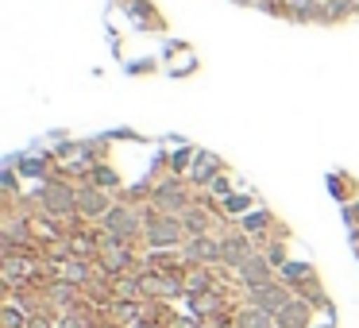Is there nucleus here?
<instances>
[{
	"label": "nucleus",
	"mask_w": 359,
	"mask_h": 328,
	"mask_svg": "<svg viewBox=\"0 0 359 328\" xmlns=\"http://www.w3.org/2000/svg\"><path fill=\"white\" fill-rule=\"evenodd\" d=\"M290 301H294V297H290V289L286 286H274V282H271V286L251 289V305H255V309H266L271 317H278Z\"/></svg>",
	"instance_id": "1"
},
{
	"label": "nucleus",
	"mask_w": 359,
	"mask_h": 328,
	"mask_svg": "<svg viewBox=\"0 0 359 328\" xmlns=\"http://www.w3.org/2000/svg\"><path fill=\"white\" fill-rule=\"evenodd\" d=\"M240 278H243V286L248 289H259V286H271V263H266L263 255H251L248 263L240 266Z\"/></svg>",
	"instance_id": "2"
},
{
	"label": "nucleus",
	"mask_w": 359,
	"mask_h": 328,
	"mask_svg": "<svg viewBox=\"0 0 359 328\" xmlns=\"http://www.w3.org/2000/svg\"><path fill=\"white\" fill-rule=\"evenodd\" d=\"M78 209L86 212V217H109V197L101 193V189H81L78 193Z\"/></svg>",
	"instance_id": "3"
},
{
	"label": "nucleus",
	"mask_w": 359,
	"mask_h": 328,
	"mask_svg": "<svg viewBox=\"0 0 359 328\" xmlns=\"http://www.w3.org/2000/svg\"><path fill=\"white\" fill-rule=\"evenodd\" d=\"M147 235H151V243H155V247H170V243L182 240V228L174 224V220H155V224L147 228Z\"/></svg>",
	"instance_id": "4"
},
{
	"label": "nucleus",
	"mask_w": 359,
	"mask_h": 328,
	"mask_svg": "<svg viewBox=\"0 0 359 328\" xmlns=\"http://www.w3.org/2000/svg\"><path fill=\"white\" fill-rule=\"evenodd\" d=\"M274 320H278L282 328H309V305H305V301H290Z\"/></svg>",
	"instance_id": "5"
},
{
	"label": "nucleus",
	"mask_w": 359,
	"mask_h": 328,
	"mask_svg": "<svg viewBox=\"0 0 359 328\" xmlns=\"http://www.w3.org/2000/svg\"><path fill=\"white\" fill-rule=\"evenodd\" d=\"M104 220H109V232L116 235V240H120V235H132L135 228H140V220H135L132 209H112Z\"/></svg>",
	"instance_id": "6"
},
{
	"label": "nucleus",
	"mask_w": 359,
	"mask_h": 328,
	"mask_svg": "<svg viewBox=\"0 0 359 328\" xmlns=\"http://www.w3.org/2000/svg\"><path fill=\"white\" fill-rule=\"evenodd\" d=\"M274 324H278V320H274L266 309H255V305L240 313V328H274Z\"/></svg>",
	"instance_id": "7"
},
{
	"label": "nucleus",
	"mask_w": 359,
	"mask_h": 328,
	"mask_svg": "<svg viewBox=\"0 0 359 328\" xmlns=\"http://www.w3.org/2000/svg\"><path fill=\"white\" fill-rule=\"evenodd\" d=\"M47 205L55 212H74V205H78V197L70 193V189H47Z\"/></svg>",
	"instance_id": "8"
}]
</instances>
